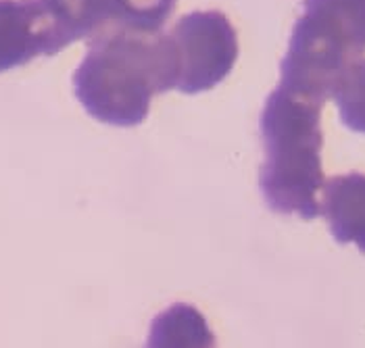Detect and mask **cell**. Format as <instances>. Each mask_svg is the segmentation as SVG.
<instances>
[{
    "instance_id": "obj_1",
    "label": "cell",
    "mask_w": 365,
    "mask_h": 348,
    "mask_svg": "<svg viewBox=\"0 0 365 348\" xmlns=\"http://www.w3.org/2000/svg\"><path fill=\"white\" fill-rule=\"evenodd\" d=\"M178 67L168 33L105 29L73 73V92L86 113L115 127H136L155 94L175 88Z\"/></svg>"
},
{
    "instance_id": "obj_2",
    "label": "cell",
    "mask_w": 365,
    "mask_h": 348,
    "mask_svg": "<svg viewBox=\"0 0 365 348\" xmlns=\"http://www.w3.org/2000/svg\"><path fill=\"white\" fill-rule=\"evenodd\" d=\"M322 107L282 86L263 105L259 127L265 161L259 169V190L274 213L299 215L305 221L322 215Z\"/></svg>"
},
{
    "instance_id": "obj_3",
    "label": "cell",
    "mask_w": 365,
    "mask_h": 348,
    "mask_svg": "<svg viewBox=\"0 0 365 348\" xmlns=\"http://www.w3.org/2000/svg\"><path fill=\"white\" fill-rule=\"evenodd\" d=\"M364 55L365 0H303L280 63V86L324 105Z\"/></svg>"
},
{
    "instance_id": "obj_4",
    "label": "cell",
    "mask_w": 365,
    "mask_h": 348,
    "mask_svg": "<svg viewBox=\"0 0 365 348\" xmlns=\"http://www.w3.org/2000/svg\"><path fill=\"white\" fill-rule=\"evenodd\" d=\"M173 46L178 78L184 94H200L222 84L238 58V36L220 11H195L168 31Z\"/></svg>"
},
{
    "instance_id": "obj_5",
    "label": "cell",
    "mask_w": 365,
    "mask_h": 348,
    "mask_svg": "<svg viewBox=\"0 0 365 348\" xmlns=\"http://www.w3.org/2000/svg\"><path fill=\"white\" fill-rule=\"evenodd\" d=\"M67 48L44 0H0V73Z\"/></svg>"
},
{
    "instance_id": "obj_6",
    "label": "cell",
    "mask_w": 365,
    "mask_h": 348,
    "mask_svg": "<svg viewBox=\"0 0 365 348\" xmlns=\"http://www.w3.org/2000/svg\"><path fill=\"white\" fill-rule=\"evenodd\" d=\"M322 215L338 244H355L365 255V174L336 175L324 181Z\"/></svg>"
},
{
    "instance_id": "obj_7",
    "label": "cell",
    "mask_w": 365,
    "mask_h": 348,
    "mask_svg": "<svg viewBox=\"0 0 365 348\" xmlns=\"http://www.w3.org/2000/svg\"><path fill=\"white\" fill-rule=\"evenodd\" d=\"M144 348H215V336L195 305L173 302L150 321Z\"/></svg>"
},
{
    "instance_id": "obj_8",
    "label": "cell",
    "mask_w": 365,
    "mask_h": 348,
    "mask_svg": "<svg viewBox=\"0 0 365 348\" xmlns=\"http://www.w3.org/2000/svg\"><path fill=\"white\" fill-rule=\"evenodd\" d=\"M67 46L92 38L111 21V0H44Z\"/></svg>"
},
{
    "instance_id": "obj_9",
    "label": "cell",
    "mask_w": 365,
    "mask_h": 348,
    "mask_svg": "<svg viewBox=\"0 0 365 348\" xmlns=\"http://www.w3.org/2000/svg\"><path fill=\"white\" fill-rule=\"evenodd\" d=\"M178 0H111V21L115 28L136 33H159L168 23Z\"/></svg>"
},
{
    "instance_id": "obj_10",
    "label": "cell",
    "mask_w": 365,
    "mask_h": 348,
    "mask_svg": "<svg viewBox=\"0 0 365 348\" xmlns=\"http://www.w3.org/2000/svg\"><path fill=\"white\" fill-rule=\"evenodd\" d=\"M338 107L342 123L365 134V58L353 63L332 88V96Z\"/></svg>"
}]
</instances>
